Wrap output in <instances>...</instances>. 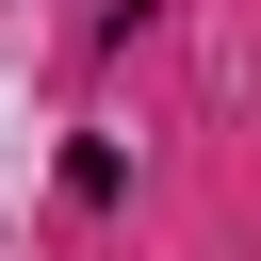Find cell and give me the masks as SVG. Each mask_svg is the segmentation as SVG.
Returning a JSON list of instances; mask_svg holds the SVG:
<instances>
[]
</instances>
